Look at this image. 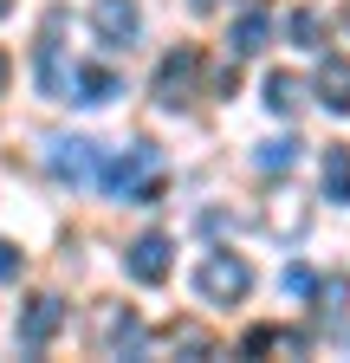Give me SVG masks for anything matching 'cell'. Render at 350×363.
I'll use <instances>...</instances> for the list:
<instances>
[{"instance_id":"11","label":"cell","mask_w":350,"mask_h":363,"mask_svg":"<svg viewBox=\"0 0 350 363\" xmlns=\"http://www.w3.org/2000/svg\"><path fill=\"white\" fill-rule=\"evenodd\" d=\"M72 98L78 104H111V98H123V78L111 65H78L72 72Z\"/></svg>"},{"instance_id":"6","label":"cell","mask_w":350,"mask_h":363,"mask_svg":"<svg viewBox=\"0 0 350 363\" xmlns=\"http://www.w3.org/2000/svg\"><path fill=\"white\" fill-rule=\"evenodd\" d=\"M175 247H169V234H137V240H130V253H123V266H130V279H137V286H162L169 279V259Z\"/></svg>"},{"instance_id":"16","label":"cell","mask_w":350,"mask_h":363,"mask_svg":"<svg viewBox=\"0 0 350 363\" xmlns=\"http://www.w3.org/2000/svg\"><path fill=\"white\" fill-rule=\"evenodd\" d=\"M298 104H305V84H298L292 72H273V78H266V111H273V117H292Z\"/></svg>"},{"instance_id":"19","label":"cell","mask_w":350,"mask_h":363,"mask_svg":"<svg viewBox=\"0 0 350 363\" xmlns=\"http://www.w3.org/2000/svg\"><path fill=\"white\" fill-rule=\"evenodd\" d=\"M253 162H259V169H292V162H298V143H292V136H286V143H259Z\"/></svg>"},{"instance_id":"21","label":"cell","mask_w":350,"mask_h":363,"mask_svg":"<svg viewBox=\"0 0 350 363\" xmlns=\"http://www.w3.org/2000/svg\"><path fill=\"white\" fill-rule=\"evenodd\" d=\"M318 279H312V266H286V292H312Z\"/></svg>"},{"instance_id":"4","label":"cell","mask_w":350,"mask_h":363,"mask_svg":"<svg viewBox=\"0 0 350 363\" xmlns=\"http://www.w3.org/2000/svg\"><path fill=\"white\" fill-rule=\"evenodd\" d=\"M195 78H201V52L195 45H175V52L156 65V104L162 111H188L195 104Z\"/></svg>"},{"instance_id":"18","label":"cell","mask_w":350,"mask_h":363,"mask_svg":"<svg viewBox=\"0 0 350 363\" xmlns=\"http://www.w3.org/2000/svg\"><path fill=\"white\" fill-rule=\"evenodd\" d=\"M286 33H292V39H298V45H324V13H318V7H298V13H292V26H286Z\"/></svg>"},{"instance_id":"7","label":"cell","mask_w":350,"mask_h":363,"mask_svg":"<svg viewBox=\"0 0 350 363\" xmlns=\"http://www.w3.org/2000/svg\"><path fill=\"white\" fill-rule=\"evenodd\" d=\"M46 162H52L59 182H91L98 175V143H84V136H52Z\"/></svg>"},{"instance_id":"22","label":"cell","mask_w":350,"mask_h":363,"mask_svg":"<svg viewBox=\"0 0 350 363\" xmlns=\"http://www.w3.org/2000/svg\"><path fill=\"white\" fill-rule=\"evenodd\" d=\"M7 78H13V59H7V52H0V91H7Z\"/></svg>"},{"instance_id":"13","label":"cell","mask_w":350,"mask_h":363,"mask_svg":"<svg viewBox=\"0 0 350 363\" xmlns=\"http://www.w3.org/2000/svg\"><path fill=\"white\" fill-rule=\"evenodd\" d=\"M312 298H318V318H324V325H344L350 279H344V272H331V279H318V286H312Z\"/></svg>"},{"instance_id":"10","label":"cell","mask_w":350,"mask_h":363,"mask_svg":"<svg viewBox=\"0 0 350 363\" xmlns=\"http://www.w3.org/2000/svg\"><path fill=\"white\" fill-rule=\"evenodd\" d=\"M137 344H143L137 311H130V305H104V311H98V350L117 357V350H137Z\"/></svg>"},{"instance_id":"3","label":"cell","mask_w":350,"mask_h":363,"mask_svg":"<svg viewBox=\"0 0 350 363\" xmlns=\"http://www.w3.org/2000/svg\"><path fill=\"white\" fill-rule=\"evenodd\" d=\"M195 292H201L208 305H240V298L253 292V266H247L240 253H208L201 272H195Z\"/></svg>"},{"instance_id":"15","label":"cell","mask_w":350,"mask_h":363,"mask_svg":"<svg viewBox=\"0 0 350 363\" xmlns=\"http://www.w3.org/2000/svg\"><path fill=\"white\" fill-rule=\"evenodd\" d=\"M266 39H273V20H266V13H240V20H234V52H240V59L266 52Z\"/></svg>"},{"instance_id":"8","label":"cell","mask_w":350,"mask_h":363,"mask_svg":"<svg viewBox=\"0 0 350 363\" xmlns=\"http://www.w3.org/2000/svg\"><path fill=\"white\" fill-rule=\"evenodd\" d=\"M312 91H318V104H324L331 117H350V59H344V52H324Z\"/></svg>"},{"instance_id":"2","label":"cell","mask_w":350,"mask_h":363,"mask_svg":"<svg viewBox=\"0 0 350 363\" xmlns=\"http://www.w3.org/2000/svg\"><path fill=\"white\" fill-rule=\"evenodd\" d=\"M72 72H65V7H46V20H39V98H72Z\"/></svg>"},{"instance_id":"12","label":"cell","mask_w":350,"mask_h":363,"mask_svg":"<svg viewBox=\"0 0 350 363\" xmlns=\"http://www.w3.org/2000/svg\"><path fill=\"white\" fill-rule=\"evenodd\" d=\"M247 357H305V331H286V325H259V331H247V344H240Z\"/></svg>"},{"instance_id":"24","label":"cell","mask_w":350,"mask_h":363,"mask_svg":"<svg viewBox=\"0 0 350 363\" xmlns=\"http://www.w3.org/2000/svg\"><path fill=\"white\" fill-rule=\"evenodd\" d=\"M188 7H214V0H188Z\"/></svg>"},{"instance_id":"17","label":"cell","mask_w":350,"mask_h":363,"mask_svg":"<svg viewBox=\"0 0 350 363\" xmlns=\"http://www.w3.org/2000/svg\"><path fill=\"white\" fill-rule=\"evenodd\" d=\"M156 344H162V350H188V357H214V337H208L201 325H188V318H182V325H169Z\"/></svg>"},{"instance_id":"1","label":"cell","mask_w":350,"mask_h":363,"mask_svg":"<svg viewBox=\"0 0 350 363\" xmlns=\"http://www.w3.org/2000/svg\"><path fill=\"white\" fill-rule=\"evenodd\" d=\"M98 182H104L111 195L137 201V208L162 201V156H156V143H130L123 156H111V162L98 169Z\"/></svg>"},{"instance_id":"14","label":"cell","mask_w":350,"mask_h":363,"mask_svg":"<svg viewBox=\"0 0 350 363\" xmlns=\"http://www.w3.org/2000/svg\"><path fill=\"white\" fill-rule=\"evenodd\" d=\"M324 195L344 208L350 201V143H331L324 150Z\"/></svg>"},{"instance_id":"5","label":"cell","mask_w":350,"mask_h":363,"mask_svg":"<svg viewBox=\"0 0 350 363\" xmlns=\"http://www.w3.org/2000/svg\"><path fill=\"white\" fill-rule=\"evenodd\" d=\"M59 325H65V298H59V292H39V298H26V311H20V344H26V350H46V344L59 337Z\"/></svg>"},{"instance_id":"23","label":"cell","mask_w":350,"mask_h":363,"mask_svg":"<svg viewBox=\"0 0 350 363\" xmlns=\"http://www.w3.org/2000/svg\"><path fill=\"white\" fill-rule=\"evenodd\" d=\"M7 13H13V0H0V20H7Z\"/></svg>"},{"instance_id":"20","label":"cell","mask_w":350,"mask_h":363,"mask_svg":"<svg viewBox=\"0 0 350 363\" xmlns=\"http://www.w3.org/2000/svg\"><path fill=\"white\" fill-rule=\"evenodd\" d=\"M20 266H26V253L13 240H0V279H20Z\"/></svg>"},{"instance_id":"9","label":"cell","mask_w":350,"mask_h":363,"mask_svg":"<svg viewBox=\"0 0 350 363\" xmlns=\"http://www.w3.org/2000/svg\"><path fill=\"white\" fill-rule=\"evenodd\" d=\"M91 26H98L104 45H130V39L143 33V13H137V0H98V7H91Z\"/></svg>"}]
</instances>
